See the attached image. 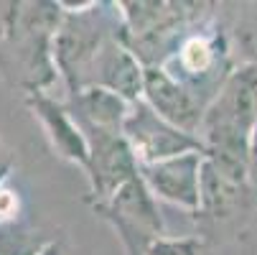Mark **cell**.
Masks as SVG:
<instances>
[{"label":"cell","mask_w":257,"mask_h":255,"mask_svg":"<svg viewBox=\"0 0 257 255\" xmlns=\"http://www.w3.org/2000/svg\"><path fill=\"white\" fill-rule=\"evenodd\" d=\"M161 69H166L181 87H186L199 100V105L209 107L229 74L237 69L219 11L199 21L183 36L176 54Z\"/></svg>","instance_id":"4"},{"label":"cell","mask_w":257,"mask_h":255,"mask_svg":"<svg viewBox=\"0 0 257 255\" xmlns=\"http://www.w3.org/2000/svg\"><path fill=\"white\" fill-rule=\"evenodd\" d=\"M92 87H104L109 92L120 95L130 105L143 100V87H145V66L140 59L127 49L122 41V33L115 36L102 51L94 74H92Z\"/></svg>","instance_id":"12"},{"label":"cell","mask_w":257,"mask_h":255,"mask_svg":"<svg viewBox=\"0 0 257 255\" xmlns=\"http://www.w3.org/2000/svg\"><path fill=\"white\" fill-rule=\"evenodd\" d=\"M148 255H204V240L199 237H163Z\"/></svg>","instance_id":"16"},{"label":"cell","mask_w":257,"mask_h":255,"mask_svg":"<svg viewBox=\"0 0 257 255\" xmlns=\"http://www.w3.org/2000/svg\"><path fill=\"white\" fill-rule=\"evenodd\" d=\"M26 107L41 123L46 138L51 140V148L64 161L74 163L84 171L87 158H89V145L79 123L69 113L66 102L51 97L49 92H36V95H26Z\"/></svg>","instance_id":"11"},{"label":"cell","mask_w":257,"mask_h":255,"mask_svg":"<svg viewBox=\"0 0 257 255\" xmlns=\"http://www.w3.org/2000/svg\"><path fill=\"white\" fill-rule=\"evenodd\" d=\"M143 100L148 102L163 120H168L171 125H176L183 133L199 138L206 107L199 105V100L186 87H181L166 69H161V66L145 69Z\"/></svg>","instance_id":"10"},{"label":"cell","mask_w":257,"mask_h":255,"mask_svg":"<svg viewBox=\"0 0 257 255\" xmlns=\"http://www.w3.org/2000/svg\"><path fill=\"white\" fill-rule=\"evenodd\" d=\"M41 255H69V250H66V245H64V240H59V237H54L51 242H49V247L41 252Z\"/></svg>","instance_id":"18"},{"label":"cell","mask_w":257,"mask_h":255,"mask_svg":"<svg viewBox=\"0 0 257 255\" xmlns=\"http://www.w3.org/2000/svg\"><path fill=\"white\" fill-rule=\"evenodd\" d=\"M249 168H252V179L257 181V130H254V138H252V161H249Z\"/></svg>","instance_id":"19"},{"label":"cell","mask_w":257,"mask_h":255,"mask_svg":"<svg viewBox=\"0 0 257 255\" xmlns=\"http://www.w3.org/2000/svg\"><path fill=\"white\" fill-rule=\"evenodd\" d=\"M254 194H257V187H254L249 166L204 153L199 214L211 217V220H227L239 209L249 207Z\"/></svg>","instance_id":"8"},{"label":"cell","mask_w":257,"mask_h":255,"mask_svg":"<svg viewBox=\"0 0 257 255\" xmlns=\"http://www.w3.org/2000/svg\"><path fill=\"white\" fill-rule=\"evenodd\" d=\"M79 128L89 145V158L84 166V174L89 179V202H104L117 189H122L130 179L140 176V163L122 133L89 125Z\"/></svg>","instance_id":"6"},{"label":"cell","mask_w":257,"mask_h":255,"mask_svg":"<svg viewBox=\"0 0 257 255\" xmlns=\"http://www.w3.org/2000/svg\"><path fill=\"white\" fill-rule=\"evenodd\" d=\"M13 166H16V156L11 153V148L0 140V189H3V184H6V179L11 176V171H13Z\"/></svg>","instance_id":"17"},{"label":"cell","mask_w":257,"mask_h":255,"mask_svg":"<svg viewBox=\"0 0 257 255\" xmlns=\"http://www.w3.org/2000/svg\"><path fill=\"white\" fill-rule=\"evenodd\" d=\"M64 18L61 3L18 0L0 18V79L26 95L49 92L59 69L54 39Z\"/></svg>","instance_id":"1"},{"label":"cell","mask_w":257,"mask_h":255,"mask_svg":"<svg viewBox=\"0 0 257 255\" xmlns=\"http://www.w3.org/2000/svg\"><path fill=\"white\" fill-rule=\"evenodd\" d=\"M66 107L79 125L122 133L133 105L104 87H87L77 95H69Z\"/></svg>","instance_id":"13"},{"label":"cell","mask_w":257,"mask_h":255,"mask_svg":"<svg viewBox=\"0 0 257 255\" xmlns=\"http://www.w3.org/2000/svg\"><path fill=\"white\" fill-rule=\"evenodd\" d=\"M51 240L46 232L18 220L0 225V255H41Z\"/></svg>","instance_id":"15"},{"label":"cell","mask_w":257,"mask_h":255,"mask_svg":"<svg viewBox=\"0 0 257 255\" xmlns=\"http://www.w3.org/2000/svg\"><path fill=\"white\" fill-rule=\"evenodd\" d=\"M122 135L127 138L140 166L161 163V161H168L183 153H194V151L204 153V143L199 138L183 133L168 120H163L145 100L130 107Z\"/></svg>","instance_id":"7"},{"label":"cell","mask_w":257,"mask_h":255,"mask_svg":"<svg viewBox=\"0 0 257 255\" xmlns=\"http://www.w3.org/2000/svg\"><path fill=\"white\" fill-rule=\"evenodd\" d=\"M201 163L204 153H183L161 163L140 166V179L156 199L171 202L186 212L199 214L201 209Z\"/></svg>","instance_id":"9"},{"label":"cell","mask_w":257,"mask_h":255,"mask_svg":"<svg viewBox=\"0 0 257 255\" xmlns=\"http://www.w3.org/2000/svg\"><path fill=\"white\" fill-rule=\"evenodd\" d=\"M120 33V3L99 0L79 8L64 6V18L54 39V61L69 95L92 87V74L102 51Z\"/></svg>","instance_id":"2"},{"label":"cell","mask_w":257,"mask_h":255,"mask_svg":"<svg viewBox=\"0 0 257 255\" xmlns=\"http://www.w3.org/2000/svg\"><path fill=\"white\" fill-rule=\"evenodd\" d=\"M232 11L219 13L227 28L232 56L242 66L257 69V0L254 3H232Z\"/></svg>","instance_id":"14"},{"label":"cell","mask_w":257,"mask_h":255,"mask_svg":"<svg viewBox=\"0 0 257 255\" xmlns=\"http://www.w3.org/2000/svg\"><path fill=\"white\" fill-rule=\"evenodd\" d=\"M254 130H257V69L237 64L224 87L206 107L199 140L204 143L206 156L249 166Z\"/></svg>","instance_id":"3"},{"label":"cell","mask_w":257,"mask_h":255,"mask_svg":"<svg viewBox=\"0 0 257 255\" xmlns=\"http://www.w3.org/2000/svg\"><path fill=\"white\" fill-rule=\"evenodd\" d=\"M92 212L115 230L125 255H148L166 237L163 212L140 176L130 179L104 202H89Z\"/></svg>","instance_id":"5"}]
</instances>
